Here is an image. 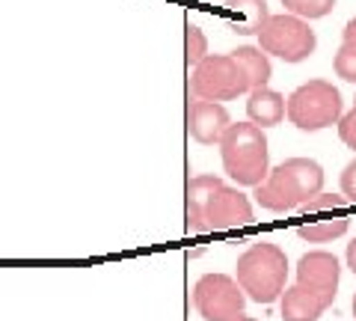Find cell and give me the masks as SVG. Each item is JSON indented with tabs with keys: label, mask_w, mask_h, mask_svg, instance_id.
Instances as JSON below:
<instances>
[{
	"label": "cell",
	"mask_w": 356,
	"mask_h": 321,
	"mask_svg": "<svg viewBox=\"0 0 356 321\" xmlns=\"http://www.w3.org/2000/svg\"><path fill=\"white\" fill-rule=\"evenodd\" d=\"M232 128L229 110L217 102H191L187 104V131L196 143L202 146H220V140L226 137V131Z\"/></svg>",
	"instance_id": "cell-10"
},
{
	"label": "cell",
	"mask_w": 356,
	"mask_h": 321,
	"mask_svg": "<svg viewBox=\"0 0 356 321\" xmlns=\"http://www.w3.org/2000/svg\"><path fill=\"white\" fill-rule=\"evenodd\" d=\"M339 280H341V265L330 250H309L297 262V285L327 297L332 304L339 295Z\"/></svg>",
	"instance_id": "cell-8"
},
{
	"label": "cell",
	"mask_w": 356,
	"mask_h": 321,
	"mask_svg": "<svg viewBox=\"0 0 356 321\" xmlns=\"http://www.w3.org/2000/svg\"><path fill=\"white\" fill-rule=\"evenodd\" d=\"M222 9H226L229 27L241 36H259L267 18H270L267 0H226Z\"/></svg>",
	"instance_id": "cell-13"
},
{
	"label": "cell",
	"mask_w": 356,
	"mask_h": 321,
	"mask_svg": "<svg viewBox=\"0 0 356 321\" xmlns=\"http://www.w3.org/2000/svg\"><path fill=\"white\" fill-rule=\"evenodd\" d=\"M193 306L202 321H238L247 306V295L229 274H202L193 285Z\"/></svg>",
	"instance_id": "cell-7"
},
{
	"label": "cell",
	"mask_w": 356,
	"mask_h": 321,
	"mask_svg": "<svg viewBox=\"0 0 356 321\" xmlns=\"http://www.w3.org/2000/svg\"><path fill=\"white\" fill-rule=\"evenodd\" d=\"M255 220L250 196L241 187H229L222 185L220 191L211 199L208 212H205V229L208 232H222V229H238V226H250Z\"/></svg>",
	"instance_id": "cell-9"
},
{
	"label": "cell",
	"mask_w": 356,
	"mask_h": 321,
	"mask_svg": "<svg viewBox=\"0 0 356 321\" xmlns=\"http://www.w3.org/2000/svg\"><path fill=\"white\" fill-rule=\"evenodd\" d=\"M238 321H259V318H252V315H241Z\"/></svg>",
	"instance_id": "cell-25"
},
{
	"label": "cell",
	"mask_w": 356,
	"mask_h": 321,
	"mask_svg": "<svg viewBox=\"0 0 356 321\" xmlns=\"http://www.w3.org/2000/svg\"><path fill=\"white\" fill-rule=\"evenodd\" d=\"M353 318H356V295H353Z\"/></svg>",
	"instance_id": "cell-26"
},
{
	"label": "cell",
	"mask_w": 356,
	"mask_h": 321,
	"mask_svg": "<svg viewBox=\"0 0 356 321\" xmlns=\"http://www.w3.org/2000/svg\"><path fill=\"white\" fill-rule=\"evenodd\" d=\"M332 72H336V77H341V81L356 84V45L341 42V48L336 51V57H332Z\"/></svg>",
	"instance_id": "cell-20"
},
{
	"label": "cell",
	"mask_w": 356,
	"mask_h": 321,
	"mask_svg": "<svg viewBox=\"0 0 356 321\" xmlns=\"http://www.w3.org/2000/svg\"><path fill=\"white\" fill-rule=\"evenodd\" d=\"M259 48L267 57H280L282 63H303L318 48V36L309 21L297 15H270L259 33Z\"/></svg>",
	"instance_id": "cell-6"
},
{
	"label": "cell",
	"mask_w": 356,
	"mask_h": 321,
	"mask_svg": "<svg viewBox=\"0 0 356 321\" xmlns=\"http://www.w3.org/2000/svg\"><path fill=\"white\" fill-rule=\"evenodd\" d=\"M235 280L243 289V295L255 304H276L285 295L288 283V256L280 244L259 241L250 244L238 256Z\"/></svg>",
	"instance_id": "cell-3"
},
{
	"label": "cell",
	"mask_w": 356,
	"mask_h": 321,
	"mask_svg": "<svg viewBox=\"0 0 356 321\" xmlns=\"http://www.w3.org/2000/svg\"><path fill=\"white\" fill-rule=\"evenodd\" d=\"M339 137H341L344 146L356 152V107H350L348 113L339 119Z\"/></svg>",
	"instance_id": "cell-21"
},
{
	"label": "cell",
	"mask_w": 356,
	"mask_h": 321,
	"mask_svg": "<svg viewBox=\"0 0 356 321\" xmlns=\"http://www.w3.org/2000/svg\"><path fill=\"white\" fill-rule=\"evenodd\" d=\"M341 196L356 203V158L341 170Z\"/></svg>",
	"instance_id": "cell-22"
},
{
	"label": "cell",
	"mask_w": 356,
	"mask_h": 321,
	"mask_svg": "<svg viewBox=\"0 0 356 321\" xmlns=\"http://www.w3.org/2000/svg\"><path fill=\"white\" fill-rule=\"evenodd\" d=\"M285 13L288 15H297L303 21H315V18H324L332 13L336 0H282Z\"/></svg>",
	"instance_id": "cell-18"
},
{
	"label": "cell",
	"mask_w": 356,
	"mask_h": 321,
	"mask_svg": "<svg viewBox=\"0 0 356 321\" xmlns=\"http://www.w3.org/2000/svg\"><path fill=\"white\" fill-rule=\"evenodd\" d=\"M247 116L252 125L273 128L285 119V95L270 90V86H261V90H252L247 98Z\"/></svg>",
	"instance_id": "cell-14"
},
{
	"label": "cell",
	"mask_w": 356,
	"mask_h": 321,
	"mask_svg": "<svg viewBox=\"0 0 356 321\" xmlns=\"http://www.w3.org/2000/svg\"><path fill=\"white\" fill-rule=\"evenodd\" d=\"M191 93L199 102H232L250 93L247 72L232 54H208L191 75Z\"/></svg>",
	"instance_id": "cell-5"
},
{
	"label": "cell",
	"mask_w": 356,
	"mask_h": 321,
	"mask_svg": "<svg viewBox=\"0 0 356 321\" xmlns=\"http://www.w3.org/2000/svg\"><path fill=\"white\" fill-rule=\"evenodd\" d=\"M232 57H235V60L241 63V69L247 72L250 93H252V90H261V86L270 84L273 65H270V57H267L261 48H255V45H241V48L232 51Z\"/></svg>",
	"instance_id": "cell-15"
},
{
	"label": "cell",
	"mask_w": 356,
	"mask_h": 321,
	"mask_svg": "<svg viewBox=\"0 0 356 321\" xmlns=\"http://www.w3.org/2000/svg\"><path fill=\"white\" fill-rule=\"evenodd\" d=\"M348 268H350V274L356 276V238L348 244Z\"/></svg>",
	"instance_id": "cell-24"
},
{
	"label": "cell",
	"mask_w": 356,
	"mask_h": 321,
	"mask_svg": "<svg viewBox=\"0 0 356 321\" xmlns=\"http://www.w3.org/2000/svg\"><path fill=\"white\" fill-rule=\"evenodd\" d=\"M330 306L332 304L327 301V297L309 292V289H303V285H291V289H285V295L280 297L282 321H318Z\"/></svg>",
	"instance_id": "cell-12"
},
{
	"label": "cell",
	"mask_w": 356,
	"mask_h": 321,
	"mask_svg": "<svg viewBox=\"0 0 356 321\" xmlns=\"http://www.w3.org/2000/svg\"><path fill=\"white\" fill-rule=\"evenodd\" d=\"M353 107H356V98H353Z\"/></svg>",
	"instance_id": "cell-27"
},
{
	"label": "cell",
	"mask_w": 356,
	"mask_h": 321,
	"mask_svg": "<svg viewBox=\"0 0 356 321\" xmlns=\"http://www.w3.org/2000/svg\"><path fill=\"white\" fill-rule=\"evenodd\" d=\"M324 191V170L312 158H288L267 173V179L252 187V199L267 212L285 214Z\"/></svg>",
	"instance_id": "cell-1"
},
{
	"label": "cell",
	"mask_w": 356,
	"mask_h": 321,
	"mask_svg": "<svg viewBox=\"0 0 356 321\" xmlns=\"http://www.w3.org/2000/svg\"><path fill=\"white\" fill-rule=\"evenodd\" d=\"M348 205V199H344L341 194H327V191H321V194H315L312 199H306L303 205L297 208L300 214H306V217H312V214H324V217H332V214H341V208Z\"/></svg>",
	"instance_id": "cell-17"
},
{
	"label": "cell",
	"mask_w": 356,
	"mask_h": 321,
	"mask_svg": "<svg viewBox=\"0 0 356 321\" xmlns=\"http://www.w3.org/2000/svg\"><path fill=\"white\" fill-rule=\"evenodd\" d=\"M226 185L220 179V175H193L191 182H187V232H208L205 229V212L211 205V199L220 187Z\"/></svg>",
	"instance_id": "cell-11"
},
{
	"label": "cell",
	"mask_w": 356,
	"mask_h": 321,
	"mask_svg": "<svg viewBox=\"0 0 356 321\" xmlns=\"http://www.w3.org/2000/svg\"><path fill=\"white\" fill-rule=\"evenodd\" d=\"M222 173L235 187H259L270 173V146L259 125L232 123L226 137L220 140Z\"/></svg>",
	"instance_id": "cell-2"
},
{
	"label": "cell",
	"mask_w": 356,
	"mask_h": 321,
	"mask_svg": "<svg viewBox=\"0 0 356 321\" xmlns=\"http://www.w3.org/2000/svg\"><path fill=\"white\" fill-rule=\"evenodd\" d=\"M285 116L294 128L309 134L339 125V119L344 116L341 93L330 81H306L285 98Z\"/></svg>",
	"instance_id": "cell-4"
},
{
	"label": "cell",
	"mask_w": 356,
	"mask_h": 321,
	"mask_svg": "<svg viewBox=\"0 0 356 321\" xmlns=\"http://www.w3.org/2000/svg\"><path fill=\"white\" fill-rule=\"evenodd\" d=\"M205 57H208V39H205L202 27L187 24L184 27V60H187V65H193L196 69Z\"/></svg>",
	"instance_id": "cell-19"
},
{
	"label": "cell",
	"mask_w": 356,
	"mask_h": 321,
	"mask_svg": "<svg viewBox=\"0 0 356 321\" xmlns=\"http://www.w3.org/2000/svg\"><path fill=\"white\" fill-rule=\"evenodd\" d=\"M344 42H350V45H356V18H350L348 24H344Z\"/></svg>",
	"instance_id": "cell-23"
},
{
	"label": "cell",
	"mask_w": 356,
	"mask_h": 321,
	"mask_svg": "<svg viewBox=\"0 0 356 321\" xmlns=\"http://www.w3.org/2000/svg\"><path fill=\"white\" fill-rule=\"evenodd\" d=\"M348 229H350V220L344 214H336V217H327V220H315V224L297 226V238L309 241V244H327V241L348 235Z\"/></svg>",
	"instance_id": "cell-16"
}]
</instances>
